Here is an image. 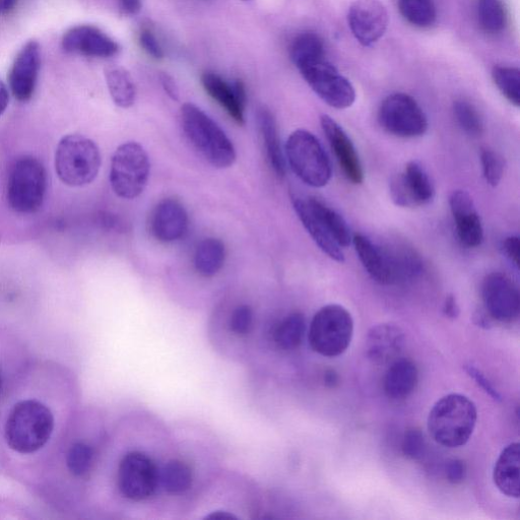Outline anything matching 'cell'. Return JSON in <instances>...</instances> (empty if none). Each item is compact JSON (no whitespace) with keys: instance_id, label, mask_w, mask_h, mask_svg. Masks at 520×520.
<instances>
[{"instance_id":"obj_1","label":"cell","mask_w":520,"mask_h":520,"mask_svg":"<svg viewBox=\"0 0 520 520\" xmlns=\"http://www.w3.org/2000/svg\"><path fill=\"white\" fill-rule=\"evenodd\" d=\"M183 132L201 156L213 167L226 169L236 161V150L224 130L201 108L191 103L181 107Z\"/></svg>"},{"instance_id":"obj_2","label":"cell","mask_w":520,"mask_h":520,"mask_svg":"<svg viewBox=\"0 0 520 520\" xmlns=\"http://www.w3.org/2000/svg\"><path fill=\"white\" fill-rule=\"evenodd\" d=\"M477 420L476 405L465 396L451 394L433 406L428 417V430L438 444L457 448L470 440Z\"/></svg>"},{"instance_id":"obj_3","label":"cell","mask_w":520,"mask_h":520,"mask_svg":"<svg viewBox=\"0 0 520 520\" xmlns=\"http://www.w3.org/2000/svg\"><path fill=\"white\" fill-rule=\"evenodd\" d=\"M53 429V414L44 404L34 400L22 401L9 415L6 440L13 450L30 454L49 441Z\"/></svg>"},{"instance_id":"obj_4","label":"cell","mask_w":520,"mask_h":520,"mask_svg":"<svg viewBox=\"0 0 520 520\" xmlns=\"http://www.w3.org/2000/svg\"><path fill=\"white\" fill-rule=\"evenodd\" d=\"M101 163L98 146L84 136H65L58 143L55 170L65 185L82 187L92 183L99 174Z\"/></svg>"},{"instance_id":"obj_5","label":"cell","mask_w":520,"mask_h":520,"mask_svg":"<svg viewBox=\"0 0 520 520\" xmlns=\"http://www.w3.org/2000/svg\"><path fill=\"white\" fill-rule=\"evenodd\" d=\"M354 334V321L350 312L341 305L322 307L310 324L309 343L321 356L334 358L349 348Z\"/></svg>"},{"instance_id":"obj_6","label":"cell","mask_w":520,"mask_h":520,"mask_svg":"<svg viewBox=\"0 0 520 520\" xmlns=\"http://www.w3.org/2000/svg\"><path fill=\"white\" fill-rule=\"evenodd\" d=\"M151 164L146 150L138 143L128 142L117 148L110 168V184L123 200H135L146 189Z\"/></svg>"},{"instance_id":"obj_7","label":"cell","mask_w":520,"mask_h":520,"mask_svg":"<svg viewBox=\"0 0 520 520\" xmlns=\"http://www.w3.org/2000/svg\"><path fill=\"white\" fill-rule=\"evenodd\" d=\"M47 190V173L35 157L25 156L14 164L7 187V199L16 213L30 215L42 207Z\"/></svg>"},{"instance_id":"obj_8","label":"cell","mask_w":520,"mask_h":520,"mask_svg":"<svg viewBox=\"0 0 520 520\" xmlns=\"http://www.w3.org/2000/svg\"><path fill=\"white\" fill-rule=\"evenodd\" d=\"M286 157L293 172L311 187H323L332 178V165L318 139L298 129L288 139Z\"/></svg>"},{"instance_id":"obj_9","label":"cell","mask_w":520,"mask_h":520,"mask_svg":"<svg viewBox=\"0 0 520 520\" xmlns=\"http://www.w3.org/2000/svg\"><path fill=\"white\" fill-rule=\"evenodd\" d=\"M378 121L386 133L403 139L422 137L428 129L423 109L413 97L404 93L390 95L382 102Z\"/></svg>"},{"instance_id":"obj_10","label":"cell","mask_w":520,"mask_h":520,"mask_svg":"<svg viewBox=\"0 0 520 520\" xmlns=\"http://www.w3.org/2000/svg\"><path fill=\"white\" fill-rule=\"evenodd\" d=\"M299 72L315 94L331 107L347 109L355 103L356 91L353 85L328 59Z\"/></svg>"},{"instance_id":"obj_11","label":"cell","mask_w":520,"mask_h":520,"mask_svg":"<svg viewBox=\"0 0 520 520\" xmlns=\"http://www.w3.org/2000/svg\"><path fill=\"white\" fill-rule=\"evenodd\" d=\"M160 480L155 463L142 452H129L118 469V488L130 500L142 501L151 497Z\"/></svg>"},{"instance_id":"obj_12","label":"cell","mask_w":520,"mask_h":520,"mask_svg":"<svg viewBox=\"0 0 520 520\" xmlns=\"http://www.w3.org/2000/svg\"><path fill=\"white\" fill-rule=\"evenodd\" d=\"M390 197L402 208H416L430 204L435 188L426 170L418 162H410L403 173L390 180Z\"/></svg>"},{"instance_id":"obj_13","label":"cell","mask_w":520,"mask_h":520,"mask_svg":"<svg viewBox=\"0 0 520 520\" xmlns=\"http://www.w3.org/2000/svg\"><path fill=\"white\" fill-rule=\"evenodd\" d=\"M482 297L489 316L503 323L515 321L520 312V296L516 285L501 273L488 275L482 286Z\"/></svg>"},{"instance_id":"obj_14","label":"cell","mask_w":520,"mask_h":520,"mask_svg":"<svg viewBox=\"0 0 520 520\" xmlns=\"http://www.w3.org/2000/svg\"><path fill=\"white\" fill-rule=\"evenodd\" d=\"M349 28L363 46H371L384 35L388 13L379 0H355L348 12Z\"/></svg>"},{"instance_id":"obj_15","label":"cell","mask_w":520,"mask_h":520,"mask_svg":"<svg viewBox=\"0 0 520 520\" xmlns=\"http://www.w3.org/2000/svg\"><path fill=\"white\" fill-rule=\"evenodd\" d=\"M364 269L373 281L383 286L397 285L395 257L390 243L379 244L362 234L352 240Z\"/></svg>"},{"instance_id":"obj_16","label":"cell","mask_w":520,"mask_h":520,"mask_svg":"<svg viewBox=\"0 0 520 520\" xmlns=\"http://www.w3.org/2000/svg\"><path fill=\"white\" fill-rule=\"evenodd\" d=\"M41 69V47L35 41H29L17 55L9 76V83L14 97L20 102L32 99Z\"/></svg>"},{"instance_id":"obj_17","label":"cell","mask_w":520,"mask_h":520,"mask_svg":"<svg viewBox=\"0 0 520 520\" xmlns=\"http://www.w3.org/2000/svg\"><path fill=\"white\" fill-rule=\"evenodd\" d=\"M321 127L345 176L353 184H361L364 171L354 144L343 127L329 115H322Z\"/></svg>"},{"instance_id":"obj_18","label":"cell","mask_w":520,"mask_h":520,"mask_svg":"<svg viewBox=\"0 0 520 520\" xmlns=\"http://www.w3.org/2000/svg\"><path fill=\"white\" fill-rule=\"evenodd\" d=\"M65 52L89 57L108 58L117 54L118 44L99 28L82 25L69 30L62 38Z\"/></svg>"},{"instance_id":"obj_19","label":"cell","mask_w":520,"mask_h":520,"mask_svg":"<svg viewBox=\"0 0 520 520\" xmlns=\"http://www.w3.org/2000/svg\"><path fill=\"white\" fill-rule=\"evenodd\" d=\"M449 206L462 243L470 248L480 246L484 230L471 194L465 190L454 191Z\"/></svg>"},{"instance_id":"obj_20","label":"cell","mask_w":520,"mask_h":520,"mask_svg":"<svg viewBox=\"0 0 520 520\" xmlns=\"http://www.w3.org/2000/svg\"><path fill=\"white\" fill-rule=\"evenodd\" d=\"M188 229V215L184 206L175 199H165L154 209L150 231L162 243L181 239Z\"/></svg>"},{"instance_id":"obj_21","label":"cell","mask_w":520,"mask_h":520,"mask_svg":"<svg viewBox=\"0 0 520 520\" xmlns=\"http://www.w3.org/2000/svg\"><path fill=\"white\" fill-rule=\"evenodd\" d=\"M405 345L403 330L394 323L375 325L366 338V356L375 364L394 362Z\"/></svg>"},{"instance_id":"obj_22","label":"cell","mask_w":520,"mask_h":520,"mask_svg":"<svg viewBox=\"0 0 520 520\" xmlns=\"http://www.w3.org/2000/svg\"><path fill=\"white\" fill-rule=\"evenodd\" d=\"M202 84L207 93L218 102L239 125L245 124L246 89L241 81L228 83L214 73H205Z\"/></svg>"},{"instance_id":"obj_23","label":"cell","mask_w":520,"mask_h":520,"mask_svg":"<svg viewBox=\"0 0 520 520\" xmlns=\"http://www.w3.org/2000/svg\"><path fill=\"white\" fill-rule=\"evenodd\" d=\"M292 203L298 218L318 247L338 263L345 262L342 247L334 240L319 215L314 210L310 199L293 195Z\"/></svg>"},{"instance_id":"obj_24","label":"cell","mask_w":520,"mask_h":520,"mask_svg":"<svg viewBox=\"0 0 520 520\" xmlns=\"http://www.w3.org/2000/svg\"><path fill=\"white\" fill-rule=\"evenodd\" d=\"M419 372L408 359L395 360L384 377V393L388 399L402 401L409 398L417 388Z\"/></svg>"},{"instance_id":"obj_25","label":"cell","mask_w":520,"mask_h":520,"mask_svg":"<svg viewBox=\"0 0 520 520\" xmlns=\"http://www.w3.org/2000/svg\"><path fill=\"white\" fill-rule=\"evenodd\" d=\"M257 123L267 160L276 176L282 179L286 175V161L276 118L267 107H262L257 112Z\"/></svg>"},{"instance_id":"obj_26","label":"cell","mask_w":520,"mask_h":520,"mask_svg":"<svg viewBox=\"0 0 520 520\" xmlns=\"http://www.w3.org/2000/svg\"><path fill=\"white\" fill-rule=\"evenodd\" d=\"M493 479L502 494L511 498H519L520 445L518 442L509 444L501 452L494 468Z\"/></svg>"},{"instance_id":"obj_27","label":"cell","mask_w":520,"mask_h":520,"mask_svg":"<svg viewBox=\"0 0 520 520\" xmlns=\"http://www.w3.org/2000/svg\"><path fill=\"white\" fill-rule=\"evenodd\" d=\"M225 260V244L217 238L201 241L193 257L195 271L205 278L215 277L223 269Z\"/></svg>"},{"instance_id":"obj_28","label":"cell","mask_w":520,"mask_h":520,"mask_svg":"<svg viewBox=\"0 0 520 520\" xmlns=\"http://www.w3.org/2000/svg\"><path fill=\"white\" fill-rule=\"evenodd\" d=\"M291 58L299 71L327 59L322 39L310 32L299 35L292 44Z\"/></svg>"},{"instance_id":"obj_29","label":"cell","mask_w":520,"mask_h":520,"mask_svg":"<svg viewBox=\"0 0 520 520\" xmlns=\"http://www.w3.org/2000/svg\"><path fill=\"white\" fill-rule=\"evenodd\" d=\"M106 84L110 96L120 108L127 109L136 102L137 91L133 78L122 68H109L105 71Z\"/></svg>"},{"instance_id":"obj_30","label":"cell","mask_w":520,"mask_h":520,"mask_svg":"<svg viewBox=\"0 0 520 520\" xmlns=\"http://www.w3.org/2000/svg\"><path fill=\"white\" fill-rule=\"evenodd\" d=\"M306 320L302 313L295 312L282 320L274 333L276 344L283 350L298 348L304 338Z\"/></svg>"},{"instance_id":"obj_31","label":"cell","mask_w":520,"mask_h":520,"mask_svg":"<svg viewBox=\"0 0 520 520\" xmlns=\"http://www.w3.org/2000/svg\"><path fill=\"white\" fill-rule=\"evenodd\" d=\"M399 11L403 18L419 29L432 27L437 19L433 0H399Z\"/></svg>"},{"instance_id":"obj_32","label":"cell","mask_w":520,"mask_h":520,"mask_svg":"<svg viewBox=\"0 0 520 520\" xmlns=\"http://www.w3.org/2000/svg\"><path fill=\"white\" fill-rule=\"evenodd\" d=\"M325 227L340 247H348L352 243L350 228L345 219L332 208L317 199L309 198Z\"/></svg>"},{"instance_id":"obj_33","label":"cell","mask_w":520,"mask_h":520,"mask_svg":"<svg viewBox=\"0 0 520 520\" xmlns=\"http://www.w3.org/2000/svg\"><path fill=\"white\" fill-rule=\"evenodd\" d=\"M477 19L481 29L491 35L504 31L507 12L502 0H478Z\"/></svg>"},{"instance_id":"obj_34","label":"cell","mask_w":520,"mask_h":520,"mask_svg":"<svg viewBox=\"0 0 520 520\" xmlns=\"http://www.w3.org/2000/svg\"><path fill=\"white\" fill-rule=\"evenodd\" d=\"M161 481L165 490L171 494L187 491L192 485L191 469L180 461H171L163 469Z\"/></svg>"},{"instance_id":"obj_35","label":"cell","mask_w":520,"mask_h":520,"mask_svg":"<svg viewBox=\"0 0 520 520\" xmlns=\"http://www.w3.org/2000/svg\"><path fill=\"white\" fill-rule=\"evenodd\" d=\"M453 114L468 136L479 138L483 135L484 123L480 113L473 104L465 100L455 101Z\"/></svg>"},{"instance_id":"obj_36","label":"cell","mask_w":520,"mask_h":520,"mask_svg":"<svg viewBox=\"0 0 520 520\" xmlns=\"http://www.w3.org/2000/svg\"><path fill=\"white\" fill-rule=\"evenodd\" d=\"M492 77L501 94L515 107L520 105V72L516 68L494 67Z\"/></svg>"},{"instance_id":"obj_37","label":"cell","mask_w":520,"mask_h":520,"mask_svg":"<svg viewBox=\"0 0 520 520\" xmlns=\"http://www.w3.org/2000/svg\"><path fill=\"white\" fill-rule=\"evenodd\" d=\"M94 451L86 443H75L68 454V467L71 473L77 477L88 474L92 468Z\"/></svg>"},{"instance_id":"obj_38","label":"cell","mask_w":520,"mask_h":520,"mask_svg":"<svg viewBox=\"0 0 520 520\" xmlns=\"http://www.w3.org/2000/svg\"><path fill=\"white\" fill-rule=\"evenodd\" d=\"M481 162L487 183L492 187L498 186L504 175L503 158L492 150L484 149L481 153Z\"/></svg>"},{"instance_id":"obj_39","label":"cell","mask_w":520,"mask_h":520,"mask_svg":"<svg viewBox=\"0 0 520 520\" xmlns=\"http://www.w3.org/2000/svg\"><path fill=\"white\" fill-rule=\"evenodd\" d=\"M426 448L424 434L418 428H410L406 431L402 450L405 457L412 461H418L423 458Z\"/></svg>"},{"instance_id":"obj_40","label":"cell","mask_w":520,"mask_h":520,"mask_svg":"<svg viewBox=\"0 0 520 520\" xmlns=\"http://www.w3.org/2000/svg\"><path fill=\"white\" fill-rule=\"evenodd\" d=\"M253 322V312L250 306H238L232 313L230 319V330L237 336L247 335Z\"/></svg>"},{"instance_id":"obj_41","label":"cell","mask_w":520,"mask_h":520,"mask_svg":"<svg viewBox=\"0 0 520 520\" xmlns=\"http://www.w3.org/2000/svg\"><path fill=\"white\" fill-rule=\"evenodd\" d=\"M465 370L468 375L473 378L476 383L489 395L493 400L497 402L502 401L501 395L498 390L493 386L485 374L474 365H465Z\"/></svg>"},{"instance_id":"obj_42","label":"cell","mask_w":520,"mask_h":520,"mask_svg":"<svg viewBox=\"0 0 520 520\" xmlns=\"http://www.w3.org/2000/svg\"><path fill=\"white\" fill-rule=\"evenodd\" d=\"M445 474L449 483L462 484L467 477V466L462 460H452L446 465Z\"/></svg>"},{"instance_id":"obj_43","label":"cell","mask_w":520,"mask_h":520,"mask_svg":"<svg viewBox=\"0 0 520 520\" xmlns=\"http://www.w3.org/2000/svg\"><path fill=\"white\" fill-rule=\"evenodd\" d=\"M140 43L144 50L153 58L162 59L164 57L163 49L160 46L157 38L151 31L144 30L141 33Z\"/></svg>"},{"instance_id":"obj_44","label":"cell","mask_w":520,"mask_h":520,"mask_svg":"<svg viewBox=\"0 0 520 520\" xmlns=\"http://www.w3.org/2000/svg\"><path fill=\"white\" fill-rule=\"evenodd\" d=\"M519 249L520 242L516 236H510L503 242V251L510 263L518 270L519 269Z\"/></svg>"},{"instance_id":"obj_45","label":"cell","mask_w":520,"mask_h":520,"mask_svg":"<svg viewBox=\"0 0 520 520\" xmlns=\"http://www.w3.org/2000/svg\"><path fill=\"white\" fill-rule=\"evenodd\" d=\"M443 313L449 319H457L460 316V306L453 295L446 297L443 305Z\"/></svg>"},{"instance_id":"obj_46","label":"cell","mask_w":520,"mask_h":520,"mask_svg":"<svg viewBox=\"0 0 520 520\" xmlns=\"http://www.w3.org/2000/svg\"><path fill=\"white\" fill-rule=\"evenodd\" d=\"M160 81H161L162 87H163L164 91L166 92V94L172 100L178 101L179 100V89H178V86L175 83L174 79L167 74H162L160 76Z\"/></svg>"},{"instance_id":"obj_47","label":"cell","mask_w":520,"mask_h":520,"mask_svg":"<svg viewBox=\"0 0 520 520\" xmlns=\"http://www.w3.org/2000/svg\"><path fill=\"white\" fill-rule=\"evenodd\" d=\"M474 322L478 327L489 330L492 325V318L489 316V314L485 311H477L474 315Z\"/></svg>"},{"instance_id":"obj_48","label":"cell","mask_w":520,"mask_h":520,"mask_svg":"<svg viewBox=\"0 0 520 520\" xmlns=\"http://www.w3.org/2000/svg\"><path fill=\"white\" fill-rule=\"evenodd\" d=\"M10 103V93L8 87L0 81V117L4 115Z\"/></svg>"},{"instance_id":"obj_49","label":"cell","mask_w":520,"mask_h":520,"mask_svg":"<svg viewBox=\"0 0 520 520\" xmlns=\"http://www.w3.org/2000/svg\"><path fill=\"white\" fill-rule=\"evenodd\" d=\"M123 10L130 15H137L142 8L141 0H120Z\"/></svg>"},{"instance_id":"obj_50","label":"cell","mask_w":520,"mask_h":520,"mask_svg":"<svg viewBox=\"0 0 520 520\" xmlns=\"http://www.w3.org/2000/svg\"><path fill=\"white\" fill-rule=\"evenodd\" d=\"M19 0H0V16L10 15L17 7Z\"/></svg>"},{"instance_id":"obj_51","label":"cell","mask_w":520,"mask_h":520,"mask_svg":"<svg viewBox=\"0 0 520 520\" xmlns=\"http://www.w3.org/2000/svg\"><path fill=\"white\" fill-rule=\"evenodd\" d=\"M324 382L329 387H336L339 383V376L334 370H328L324 374Z\"/></svg>"},{"instance_id":"obj_52","label":"cell","mask_w":520,"mask_h":520,"mask_svg":"<svg viewBox=\"0 0 520 520\" xmlns=\"http://www.w3.org/2000/svg\"><path fill=\"white\" fill-rule=\"evenodd\" d=\"M207 519L227 520L236 519L237 517L226 511H215L206 517Z\"/></svg>"},{"instance_id":"obj_53","label":"cell","mask_w":520,"mask_h":520,"mask_svg":"<svg viewBox=\"0 0 520 520\" xmlns=\"http://www.w3.org/2000/svg\"><path fill=\"white\" fill-rule=\"evenodd\" d=\"M3 386H4L3 377H2V375H0V395H2V393H3Z\"/></svg>"}]
</instances>
